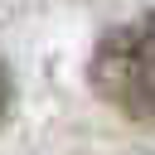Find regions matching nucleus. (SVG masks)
Instances as JSON below:
<instances>
[{
    "instance_id": "obj_1",
    "label": "nucleus",
    "mask_w": 155,
    "mask_h": 155,
    "mask_svg": "<svg viewBox=\"0 0 155 155\" xmlns=\"http://www.w3.org/2000/svg\"><path fill=\"white\" fill-rule=\"evenodd\" d=\"M87 78L97 97L116 107L126 121L155 126V10L107 29L92 53Z\"/></svg>"
},
{
    "instance_id": "obj_2",
    "label": "nucleus",
    "mask_w": 155,
    "mask_h": 155,
    "mask_svg": "<svg viewBox=\"0 0 155 155\" xmlns=\"http://www.w3.org/2000/svg\"><path fill=\"white\" fill-rule=\"evenodd\" d=\"M5 111H10V73L0 63V121H5Z\"/></svg>"
}]
</instances>
